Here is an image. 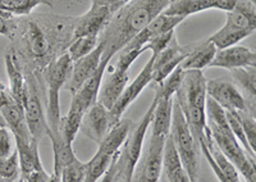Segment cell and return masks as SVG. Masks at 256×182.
Here are the masks:
<instances>
[{"label": "cell", "instance_id": "1", "mask_svg": "<svg viewBox=\"0 0 256 182\" xmlns=\"http://www.w3.org/2000/svg\"><path fill=\"white\" fill-rule=\"evenodd\" d=\"M74 26L76 17L31 13L20 18L6 53L17 60L24 74H34L41 88L45 90V70L67 52L74 38Z\"/></svg>", "mask_w": 256, "mask_h": 182}, {"label": "cell", "instance_id": "2", "mask_svg": "<svg viewBox=\"0 0 256 182\" xmlns=\"http://www.w3.org/2000/svg\"><path fill=\"white\" fill-rule=\"evenodd\" d=\"M170 0H131L112 16L110 21L99 35V42L104 45L102 60L110 62L141 30L164 12Z\"/></svg>", "mask_w": 256, "mask_h": 182}, {"label": "cell", "instance_id": "3", "mask_svg": "<svg viewBox=\"0 0 256 182\" xmlns=\"http://www.w3.org/2000/svg\"><path fill=\"white\" fill-rule=\"evenodd\" d=\"M206 81L204 70H184L182 82L174 95L198 145L206 138Z\"/></svg>", "mask_w": 256, "mask_h": 182}, {"label": "cell", "instance_id": "4", "mask_svg": "<svg viewBox=\"0 0 256 182\" xmlns=\"http://www.w3.org/2000/svg\"><path fill=\"white\" fill-rule=\"evenodd\" d=\"M73 60L67 52L52 60L44 72V84L46 90V122L49 126V135H56L60 126V90L66 88L70 72H72Z\"/></svg>", "mask_w": 256, "mask_h": 182}, {"label": "cell", "instance_id": "5", "mask_svg": "<svg viewBox=\"0 0 256 182\" xmlns=\"http://www.w3.org/2000/svg\"><path fill=\"white\" fill-rule=\"evenodd\" d=\"M158 99L154 96L148 109L141 120L134 124L132 130L128 134L127 138L123 142L122 148L120 149V156L116 158V170L120 181L123 180L124 182H132L138 162H140L141 153H142L144 141H145L148 128L152 124L154 109L156 106Z\"/></svg>", "mask_w": 256, "mask_h": 182}, {"label": "cell", "instance_id": "6", "mask_svg": "<svg viewBox=\"0 0 256 182\" xmlns=\"http://www.w3.org/2000/svg\"><path fill=\"white\" fill-rule=\"evenodd\" d=\"M134 124V122L132 120H123V118L116 122L108 135L102 138L95 156L86 163L84 182H98V180L104 176L113 159L120 153V149Z\"/></svg>", "mask_w": 256, "mask_h": 182}, {"label": "cell", "instance_id": "7", "mask_svg": "<svg viewBox=\"0 0 256 182\" xmlns=\"http://www.w3.org/2000/svg\"><path fill=\"white\" fill-rule=\"evenodd\" d=\"M169 135L172 138L174 146L180 156L182 167L188 174L190 181L198 182L200 177V164H198V145L192 136L188 128L184 116L180 110V106L173 98L172 124Z\"/></svg>", "mask_w": 256, "mask_h": 182}, {"label": "cell", "instance_id": "8", "mask_svg": "<svg viewBox=\"0 0 256 182\" xmlns=\"http://www.w3.org/2000/svg\"><path fill=\"white\" fill-rule=\"evenodd\" d=\"M146 52L145 48H134V49L120 50V59L116 62V68L112 70L106 78H102L100 85L99 94H98V102L110 110L118 98L122 95L126 86L130 81V74L128 70L131 68L134 62L141 54Z\"/></svg>", "mask_w": 256, "mask_h": 182}, {"label": "cell", "instance_id": "9", "mask_svg": "<svg viewBox=\"0 0 256 182\" xmlns=\"http://www.w3.org/2000/svg\"><path fill=\"white\" fill-rule=\"evenodd\" d=\"M24 78H26V91L24 98V109L26 124L31 138L40 142L41 138L49 134L45 108L41 100V92L44 90L38 85V80L34 74H26Z\"/></svg>", "mask_w": 256, "mask_h": 182}, {"label": "cell", "instance_id": "10", "mask_svg": "<svg viewBox=\"0 0 256 182\" xmlns=\"http://www.w3.org/2000/svg\"><path fill=\"white\" fill-rule=\"evenodd\" d=\"M210 132V131H209ZM212 140L223 156L232 163L248 182H256L255 158L248 156L233 134H210Z\"/></svg>", "mask_w": 256, "mask_h": 182}, {"label": "cell", "instance_id": "11", "mask_svg": "<svg viewBox=\"0 0 256 182\" xmlns=\"http://www.w3.org/2000/svg\"><path fill=\"white\" fill-rule=\"evenodd\" d=\"M0 113L3 114L6 126L14 138H24L27 141L32 140L26 124L24 106L12 96L9 88L2 81H0Z\"/></svg>", "mask_w": 256, "mask_h": 182}, {"label": "cell", "instance_id": "12", "mask_svg": "<svg viewBox=\"0 0 256 182\" xmlns=\"http://www.w3.org/2000/svg\"><path fill=\"white\" fill-rule=\"evenodd\" d=\"M206 94L216 103H218L224 110H234V112H248L246 102L242 96L232 80L226 77L208 80Z\"/></svg>", "mask_w": 256, "mask_h": 182}, {"label": "cell", "instance_id": "13", "mask_svg": "<svg viewBox=\"0 0 256 182\" xmlns=\"http://www.w3.org/2000/svg\"><path fill=\"white\" fill-rule=\"evenodd\" d=\"M116 124V120L113 118L110 110L96 102L84 112L80 131L90 140L100 144Z\"/></svg>", "mask_w": 256, "mask_h": 182}, {"label": "cell", "instance_id": "14", "mask_svg": "<svg viewBox=\"0 0 256 182\" xmlns=\"http://www.w3.org/2000/svg\"><path fill=\"white\" fill-rule=\"evenodd\" d=\"M190 50H191V44L180 45L176 38H173L170 44L163 52H160L158 56H152L154 63H152V82L156 84V85L163 82L164 80L184 62V59L190 53Z\"/></svg>", "mask_w": 256, "mask_h": 182}, {"label": "cell", "instance_id": "15", "mask_svg": "<svg viewBox=\"0 0 256 182\" xmlns=\"http://www.w3.org/2000/svg\"><path fill=\"white\" fill-rule=\"evenodd\" d=\"M198 149L201 150V154L205 156L219 182H241L238 170L214 144V141L212 140V136H210L209 128H206V138L202 142H200Z\"/></svg>", "mask_w": 256, "mask_h": 182}, {"label": "cell", "instance_id": "16", "mask_svg": "<svg viewBox=\"0 0 256 182\" xmlns=\"http://www.w3.org/2000/svg\"><path fill=\"white\" fill-rule=\"evenodd\" d=\"M152 63H154V56H152L150 60L145 64V67L142 68L138 76L132 81L130 85L126 86L124 91L122 92L118 100H116L114 106H112L110 113L113 116L114 120L118 122V120L122 118L123 113L127 110V108L134 103V100L138 98V95L144 91V88L148 85L152 84Z\"/></svg>", "mask_w": 256, "mask_h": 182}, {"label": "cell", "instance_id": "17", "mask_svg": "<svg viewBox=\"0 0 256 182\" xmlns=\"http://www.w3.org/2000/svg\"><path fill=\"white\" fill-rule=\"evenodd\" d=\"M102 50H104V45L99 42L98 46L91 53L73 62L72 72H70V80H68L67 85H66L68 91H70V94H76L77 91L80 90V88L92 76L96 68L99 67L100 64Z\"/></svg>", "mask_w": 256, "mask_h": 182}, {"label": "cell", "instance_id": "18", "mask_svg": "<svg viewBox=\"0 0 256 182\" xmlns=\"http://www.w3.org/2000/svg\"><path fill=\"white\" fill-rule=\"evenodd\" d=\"M236 0H170L163 13L187 18L188 16L209 9H219L224 12H230Z\"/></svg>", "mask_w": 256, "mask_h": 182}, {"label": "cell", "instance_id": "19", "mask_svg": "<svg viewBox=\"0 0 256 182\" xmlns=\"http://www.w3.org/2000/svg\"><path fill=\"white\" fill-rule=\"evenodd\" d=\"M256 54L254 50L241 45H233L226 49L216 50L209 67L223 68V70H237V68L255 67Z\"/></svg>", "mask_w": 256, "mask_h": 182}, {"label": "cell", "instance_id": "20", "mask_svg": "<svg viewBox=\"0 0 256 182\" xmlns=\"http://www.w3.org/2000/svg\"><path fill=\"white\" fill-rule=\"evenodd\" d=\"M186 18L180 17V16H168L166 13H160L158 17H155L148 26L140 32L137 34L131 42L126 45L123 50L134 49V48H142L146 42H148L152 38L162 35V34L174 31L176 27L184 21Z\"/></svg>", "mask_w": 256, "mask_h": 182}, {"label": "cell", "instance_id": "21", "mask_svg": "<svg viewBox=\"0 0 256 182\" xmlns=\"http://www.w3.org/2000/svg\"><path fill=\"white\" fill-rule=\"evenodd\" d=\"M112 14L104 6H94L84 14L76 17V26H74V38L82 36H99L105 26L110 21Z\"/></svg>", "mask_w": 256, "mask_h": 182}, {"label": "cell", "instance_id": "22", "mask_svg": "<svg viewBox=\"0 0 256 182\" xmlns=\"http://www.w3.org/2000/svg\"><path fill=\"white\" fill-rule=\"evenodd\" d=\"M14 140L18 160H20V178H24L35 170H42L44 166L41 163L40 154H38V141L34 138L27 141L20 138H14Z\"/></svg>", "mask_w": 256, "mask_h": 182}, {"label": "cell", "instance_id": "23", "mask_svg": "<svg viewBox=\"0 0 256 182\" xmlns=\"http://www.w3.org/2000/svg\"><path fill=\"white\" fill-rule=\"evenodd\" d=\"M216 50L218 49L208 38L198 42H192L191 50H190L186 58L184 59V62L180 63V67L184 70H202L204 68L209 67L212 58L216 56Z\"/></svg>", "mask_w": 256, "mask_h": 182}, {"label": "cell", "instance_id": "24", "mask_svg": "<svg viewBox=\"0 0 256 182\" xmlns=\"http://www.w3.org/2000/svg\"><path fill=\"white\" fill-rule=\"evenodd\" d=\"M232 81L238 88L246 102L248 113L255 117V91H256V72L255 67H244L232 70Z\"/></svg>", "mask_w": 256, "mask_h": 182}, {"label": "cell", "instance_id": "25", "mask_svg": "<svg viewBox=\"0 0 256 182\" xmlns=\"http://www.w3.org/2000/svg\"><path fill=\"white\" fill-rule=\"evenodd\" d=\"M109 62L106 60H100L99 67L96 68V70L92 74V76L80 88L76 94L72 95V98L80 102L84 106V108L88 110L94 103L98 102V94H99L100 85L104 78V74L106 72V67H108Z\"/></svg>", "mask_w": 256, "mask_h": 182}, {"label": "cell", "instance_id": "26", "mask_svg": "<svg viewBox=\"0 0 256 182\" xmlns=\"http://www.w3.org/2000/svg\"><path fill=\"white\" fill-rule=\"evenodd\" d=\"M158 99L156 106L154 109V114L152 120V135L166 136L169 135L170 124H172L173 98H160L155 94Z\"/></svg>", "mask_w": 256, "mask_h": 182}, {"label": "cell", "instance_id": "27", "mask_svg": "<svg viewBox=\"0 0 256 182\" xmlns=\"http://www.w3.org/2000/svg\"><path fill=\"white\" fill-rule=\"evenodd\" d=\"M84 112H86V109L84 108V106L77 102L74 98H72L70 110L66 117H62L60 126H59V132H60L62 138L70 144H73V141L76 138Z\"/></svg>", "mask_w": 256, "mask_h": 182}, {"label": "cell", "instance_id": "28", "mask_svg": "<svg viewBox=\"0 0 256 182\" xmlns=\"http://www.w3.org/2000/svg\"><path fill=\"white\" fill-rule=\"evenodd\" d=\"M4 59H6V70L9 78V91L18 103L24 106V91H26V78L24 70H20L17 60L9 53H6Z\"/></svg>", "mask_w": 256, "mask_h": 182}, {"label": "cell", "instance_id": "29", "mask_svg": "<svg viewBox=\"0 0 256 182\" xmlns=\"http://www.w3.org/2000/svg\"><path fill=\"white\" fill-rule=\"evenodd\" d=\"M48 138L52 140V153H54V170H52V174L59 176L64 166H67L70 162L76 158V154H74L72 144L64 140L60 134L49 135Z\"/></svg>", "mask_w": 256, "mask_h": 182}, {"label": "cell", "instance_id": "30", "mask_svg": "<svg viewBox=\"0 0 256 182\" xmlns=\"http://www.w3.org/2000/svg\"><path fill=\"white\" fill-rule=\"evenodd\" d=\"M38 6H48L52 8L50 0H0V10L12 13L17 17H26L34 12Z\"/></svg>", "mask_w": 256, "mask_h": 182}, {"label": "cell", "instance_id": "31", "mask_svg": "<svg viewBox=\"0 0 256 182\" xmlns=\"http://www.w3.org/2000/svg\"><path fill=\"white\" fill-rule=\"evenodd\" d=\"M99 44V36H82L73 38L67 49V54L73 62L91 53Z\"/></svg>", "mask_w": 256, "mask_h": 182}, {"label": "cell", "instance_id": "32", "mask_svg": "<svg viewBox=\"0 0 256 182\" xmlns=\"http://www.w3.org/2000/svg\"><path fill=\"white\" fill-rule=\"evenodd\" d=\"M184 70H182L180 66H178L172 74H169L163 82L158 85L155 94L160 98H173L177 92L178 88H180V82H182V78H184Z\"/></svg>", "mask_w": 256, "mask_h": 182}, {"label": "cell", "instance_id": "33", "mask_svg": "<svg viewBox=\"0 0 256 182\" xmlns=\"http://www.w3.org/2000/svg\"><path fill=\"white\" fill-rule=\"evenodd\" d=\"M180 167H182V163H180V156H178V152L174 146V142H173L170 135H168L166 138V142H164L163 149L164 174H166V176H168V174H170Z\"/></svg>", "mask_w": 256, "mask_h": 182}, {"label": "cell", "instance_id": "34", "mask_svg": "<svg viewBox=\"0 0 256 182\" xmlns=\"http://www.w3.org/2000/svg\"><path fill=\"white\" fill-rule=\"evenodd\" d=\"M84 177H86V163L80 160L77 156L67 166H64L59 174L60 182H84Z\"/></svg>", "mask_w": 256, "mask_h": 182}, {"label": "cell", "instance_id": "35", "mask_svg": "<svg viewBox=\"0 0 256 182\" xmlns=\"http://www.w3.org/2000/svg\"><path fill=\"white\" fill-rule=\"evenodd\" d=\"M226 117H227L228 124H230V131H232L233 136L236 138V140L238 141L240 145L246 150V153H248V156H252V158H255L256 152L251 149L248 140H246V138H244V130H242L241 122H240L238 112H234V110H226Z\"/></svg>", "mask_w": 256, "mask_h": 182}, {"label": "cell", "instance_id": "36", "mask_svg": "<svg viewBox=\"0 0 256 182\" xmlns=\"http://www.w3.org/2000/svg\"><path fill=\"white\" fill-rule=\"evenodd\" d=\"M0 177L10 180V181H17L20 177L17 149L13 150L12 154L6 156V158L0 159Z\"/></svg>", "mask_w": 256, "mask_h": 182}, {"label": "cell", "instance_id": "37", "mask_svg": "<svg viewBox=\"0 0 256 182\" xmlns=\"http://www.w3.org/2000/svg\"><path fill=\"white\" fill-rule=\"evenodd\" d=\"M240 122H241L242 130H244V138L248 140L251 149L256 152V124L255 117L248 114V112H238Z\"/></svg>", "mask_w": 256, "mask_h": 182}, {"label": "cell", "instance_id": "38", "mask_svg": "<svg viewBox=\"0 0 256 182\" xmlns=\"http://www.w3.org/2000/svg\"><path fill=\"white\" fill-rule=\"evenodd\" d=\"M18 22L20 17L6 10H0V35L6 36L10 40L17 31Z\"/></svg>", "mask_w": 256, "mask_h": 182}, {"label": "cell", "instance_id": "39", "mask_svg": "<svg viewBox=\"0 0 256 182\" xmlns=\"http://www.w3.org/2000/svg\"><path fill=\"white\" fill-rule=\"evenodd\" d=\"M173 38H174V31H169V32L162 34V35L156 36V38H152L148 42H146V44L144 45V48H145L146 50H152V56H158L160 52H163V50L170 44Z\"/></svg>", "mask_w": 256, "mask_h": 182}, {"label": "cell", "instance_id": "40", "mask_svg": "<svg viewBox=\"0 0 256 182\" xmlns=\"http://www.w3.org/2000/svg\"><path fill=\"white\" fill-rule=\"evenodd\" d=\"M13 152L12 132L9 128H0V159L6 158Z\"/></svg>", "mask_w": 256, "mask_h": 182}, {"label": "cell", "instance_id": "41", "mask_svg": "<svg viewBox=\"0 0 256 182\" xmlns=\"http://www.w3.org/2000/svg\"><path fill=\"white\" fill-rule=\"evenodd\" d=\"M131 0H92L94 6H104L109 10L112 16L116 14L120 9H122L123 6H127Z\"/></svg>", "mask_w": 256, "mask_h": 182}, {"label": "cell", "instance_id": "42", "mask_svg": "<svg viewBox=\"0 0 256 182\" xmlns=\"http://www.w3.org/2000/svg\"><path fill=\"white\" fill-rule=\"evenodd\" d=\"M118 156H120V153H118ZM118 156L113 159V162H112L110 166H109L108 170H106V172L104 174V176L100 178V182H118L120 181V177H118V170H116V158H118Z\"/></svg>", "mask_w": 256, "mask_h": 182}, {"label": "cell", "instance_id": "43", "mask_svg": "<svg viewBox=\"0 0 256 182\" xmlns=\"http://www.w3.org/2000/svg\"><path fill=\"white\" fill-rule=\"evenodd\" d=\"M50 176H52V174H48L46 170H45V168H42V170H35V172L30 174L28 176L22 178V181L24 182H48L49 181Z\"/></svg>", "mask_w": 256, "mask_h": 182}, {"label": "cell", "instance_id": "44", "mask_svg": "<svg viewBox=\"0 0 256 182\" xmlns=\"http://www.w3.org/2000/svg\"><path fill=\"white\" fill-rule=\"evenodd\" d=\"M166 180L168 182H191L190 181L188 174H186V170H184V167L178 168L177 170H174L170 174L166 176Z\"/></svg>", "mask_w": 256, "mask_h": 182}, {"label": "cell", "instance_id": "45", "mask_svg": "<svg viewBox=\"0 0 256 182\" xmlns=\"http://www.w3.org/2000/svg\"><path fill=\"white\" fill-rule=\"evenodd\" d=\"M0 128H8L6 120H4V117H3V114H2V113H0Z\"/></svg>", "mask_w": 256, "mask_h": 182}, {"label": "cell", "instance_id": "46", "mask_svg": "<svg viewBox=\"0 0 256 182\" xmlns=\"http://www.w3.org/2000/svg\"><path fill=\"white\" fill-rule=\"evenodd\" d=\"M48 182H60V178H59L58 174H52V176H50L49 181H48Z\"/></svg>", "mask_w": 256, "mask_h": 182}, {"label": "cell", "instance_id": "47", "mask_svg": "<svg viewBox=\"0 0 256 182\" xmlns=\"http://www.w3.org/2000/svg\"><path fill=\"white\" fill-rule=\"evenodd\" d=\"M20 180V178H18ZM17 180V181H18ZM17 181H10V180H6V178H3V177H0V182H17Z\"/></svg>", "mask_w": 256, "mask_h": 182}, {"label": "cell", "instance_id": "48", "mask_svg": "<svg viewBox=\"0 0 256 182\" xmlns=\"http://www.w3.org/2000/svg\"><path fill=\"white\" fill-rule=\"evenodd\" d=\"M160 182H166V180H162V178H160Z\"/></svg>", "mask_w": 256, "mask_h": 182}, {"label": "cell", "instance_id": "49", "mask_svg": "<svg viewBox=\"0 0 256 182\" xmlns=\"http://www.w3.org/2000/svg\"><path fill=\"white\" fill-rule=\"evenodd\" d=\"M248 2H251V3H255L256 0H248Z\"/></svg>", "mask_w": 256, "mask_h": 182}]
</instances>
